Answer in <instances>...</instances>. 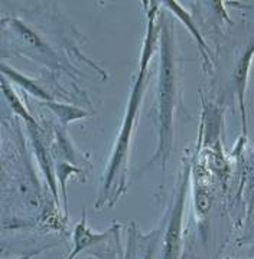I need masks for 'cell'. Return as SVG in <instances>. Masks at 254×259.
<instances>
[{
	"mask_svg": "<svg viewBox=\"0 0 254 259\" xmlns=\"http://www.w3.org/2000/svg\"><path fill=\"white\" fill-rule=\"evenodd\" d=\"M2 72H3V76H5L6 79H10L13 83L19 85L20 88H23L26 93H29L30 95H33L35 98L47 102L52 101V97H51L42 87H39L38 83L35 82L33 79H29L28 76H25L23 74L18 72L16 69H12L8 65H3V66H2Z\"/></svg>",
	"mask_w": 254,
	"mask_h": 259,
	"instance_id": "8",
	"label": "cell"
},
{
	"mask_svg": "<svg viewBox=\"0 0 254 259\" xmlns=\"http://www.w3.org/2000/svg\"><path fill=\"white\" fill-rule=\"evenodd\" d=\"M162 5H163V6H165L168 10H170V13H172L175 18L178 19V20H180V22L184 23V26H187V29L189 30V33H191L192 37L195 39L198 48H199V51H201V56H202V61H204V66H205V69L211 72V68H212L211 58H209L211 51H209V47L207 45V42H205V39H204V36H202V33H201V32H199V29L197 28V25H195V22H194L192 16H191L188 12L179 5L178 2H175V0H166V2H163Z\"/></svg>",
	"mask_w": 254,
	"mask_h": 259,
	"instance_id": "6",
	"label": "cell"
},
{
	"mask_svg": "<svg viewBox=\"0 0 254 259\" xmlns=\"http://www.w3.org/2000/svg\"><path fill=\"white\" fill-rule=\"evenodd\" d=\"M254 58V42H251L248 47L245 48L244 52L238 58L234 69L231 72V82H233V90L237 95L238 101V108L241 112V131L247 136V107H245V93H247V83L250 78V68L253 64Z\"/></svg>",
	"mask_w": 254,
	"mask_h": 259,
	"instance_id": "4",
	"label": "cell"
},
{
	"mask_svg": "<svg viewBox=\"0 0 254 259\" xmlns=\"http://www.w3.org/2000/svg\"><path fill=\"white\" fill-rule=\"evenodd\" d=\"M241 192L244 194L247 214H251L254 209V151L247 161V166H245Z\"/></svg>",
	"mask_w": 254,
	"mask_h": 259,
	"instance_id": "9",
	"label": "cell"
},
{
	"mask_svg": "<svg viewBox=\"0 0 254 259\" xmlns=\"http://www.w3.org/2000/svg\"><path fill=\"white\" fill-rule=\"evenodd\" d=\"M117 231H119L117 225H114L113 228H110L108 231L103 232V233H97V232L91 231L88 223H87V216L83 214V219L77 225L74 233H72L74 249L66 259H76L81 252L87 249H94V246H98L100 243L108 241Z\"/></svg>",
	"mask_w": 254,
	"mask_h": 259,
	"instance_id": "5",
	"label": "cell"
},
{
	"mask_svg": "<svg viewBox=\"0 0 254 259\" xmlns=\"http://www.w3.org/2000/svg\"><path fill=\"white\" fill-rule=\"evenodd\" d=\"M47 105L57 114L58 118L62 121V124H66L69 121H76L87 115L84 111L74 108V107H69V105H62V104H57V102L52 101L47 102Z\"/></svg>",
	"mask_w": 254,
	"mask_h": 259,
	"instance_id": "11",
	"label": "cell"
},
{
	"mask_svg": "<svg viewBox=\"0 0 254 259\" xmlns=\"http://www.w3.org/2000/svg\"><path fill=\"white\" fill-rule=\"evenodd\" d=\"M158 3H152L148 10V23H146V35L143 40L140 55V65L137 78L132 88V94L127 102L126 114L123 118L122 127L119 131V137L116 140L112 157L107 164L104 173L103 187L100 190V196L97 200V207H101L107 202L110 206L116 203V200L126 192L127 187V171H129V158H130V147L134 136V130L137 124V115L140 111L143 97L146 93V85L149 81V64L156 47L159 45V25H158Z\"/></svg>",
	"mask_w": 254,
	"mask_h": 259,
	"instance_id": "1",
	"label": "cell"
},
{
	"mask_svg": "<svg viewBox=\"0 0 254 259\" xmlns=\"http://www.w3.org/2000/svg\"><path fill=\"white\" fill-rule=\"evenodd\" d=\"M159 25V71H158V147L146 168L159 163L165 173L173 146V114L178 97V66L175 54L173 15L163 13L158 18Z\"/></svg>",
	"mask_w": 254,
	"mask_h": 259,
	"instance_id": "2",
	"label": "cell"
},
{
	"mask_svg": "<svg viewBox=\"0 0 254 259\" xmlns=\"http://www.w3.org/2000/svg\"><path fill=\"white\" fill-rule=\"evenodd\" d=\"M28 128L30 136H32V141H33V146H35V150H37V157H38V161L42 170H44V175L47 177L48 185L51 187V192L54 194V199L57 204H59V196H58L57 192V180H55V176H54V167H52V163H51V158L48 157V150L47 147L44 146L42 140L39 137L38 134V125L37 122H28Z\"/></svg>",
	"mask_w": 254,
	"mask_h": 259,
	"instance_id": "7",
	"label": "cell"
},
{
	"mask_svg": "<svg viewBox=\"0 0 254 259\" xmlns=\"http://www.w3.org/2000/svg\"><path fill=\"white\" fill-rule=\"evenodd\" d=\"M189 179H191V164L188 160H185L179 176L176 193L173 196L166 231L162 241V259L180 258L184 248V216H185Z\"/></svg>",
	"mask_w": 254,
	"mask_h": 259,
	"instance_id": "3",
	"label": "cell"
},
{
	"mask_svg": "<svg viewBox=\"0 0 254 259\" xmlns=\"http://www.w3.org/2000/svg\"><path fill=\"white\" fill-rule=\"evenodd\" d=\"M2 90H3V94H5L6 100H8L10 105H12L13 111L16 112L18 115H20L26 122H35L33 117H32L28 112V110H26L25 104L20 101V98L16 95V93L13 91V88L10 87L9 81H8L5 76H3V81H2Z\"/></svg>",
	"mask_w": 254,
	"mask_h": 259,
	"instance_id": "10",
	"label": "cell"
}]
</instances>
